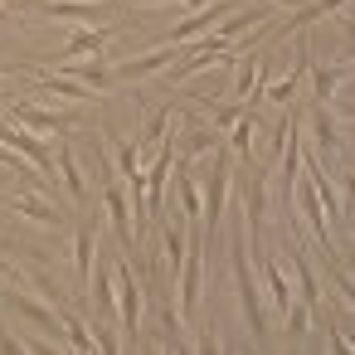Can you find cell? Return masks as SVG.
I'll use <instances>...</instances> for the list:
<instances>
[{"mask_svg": "<svg viewBox=\"0 0 355 355\" xmlns=\"http://www.w3.org/2000/svg\"><path fill=\"white\" fill-rule=\"evenodd\" d=\"M59 171H64V185H69V200L73 205H88V185H83V171H78V156L64 146L59 151Z\"/></svg>", "mask_w": 355, "mask_h": 355, "instance_id": "44dd1931", "label": "cell"}, {"mask_svg": "<svg viewBox=\"0 0 355 355\" xmlns=\"http://www.w3.org/2000/svg\"><path fill=\"white\" fill-rule=\"evenodd\" d=\"M6 302H10L15 311H25L35 326H44V331H54V336H59V306H54V302L44 306V302H35V297H30V292H20V287H10V292H6Z\"/></svg>", "mask_w": 355, "mask_h": 355, "instance_id": "4fadbf2b", "label": "cell"}, {"mask_svg": "<svg viewBox=\"0 0 355 355\" xmlns=\"http://www.w3.org/2000/svg\"><path fill=\"white\" fill-rule=\"evenodd\" d=\"M93 258H98V229L93 224H78V234H73V272H78L83 287L93 277Z\"/></svg>", "mask_w": 355, "mask_h": 355, "instance_id": "9a60e30c", "label": "cell"}, {"mask_svg": "<svg viewBox=\"0 0 355 355\" xmlns=\"http://www.w3.org/2000/svg\"><path fill=\"white\" fill-rule=\"evenodd\" d=\"M103 195H107V219H112V229H117L122 248H132V243H137V229H132V200H127V185L107 180V185H103Z\"/></svg>", "mask_w": 355, "mask_h": 355, "instance_id": "ba28073f", "label": "cell"}, {"mask_svg": "<svg viewBox=\"0 0 355 355\" xmlns=\"http://www.w3.org/2000/svg\"><path fill=\"white\" fill-rule=\"evenodd\" d=\"M277 6H287V10H297V6H302V0H277Z\"/></svg>", "mask_w": 355, "mask_h": 355, "instance_id": "83f0119b", "label": "cell"}, {"mask_svg": "<svg viewBox=\"0 0 355 355\" xmlns=\"http://www.w3.org/2000/svg\"><path fill=\"white\" fill-rule=\"evenodd\" d=\"M224 200H229V151H219V161H214V171H209V195H205V214H209V219H200L205 239L214 234V224H219V214H224Z\"/></svg>", "mask_w": 355, "mask_h": 355, "instance_id": "8992f818", "label": "cell"}, {"mask_svg": "<svg viewBox=\"0 0 355 355\" xmlns=\"http://www.w3.org/2000/svg\"><path fill=\"white\" fill-rule=\"evenodd\" d=\"M127 6H171V0H127Z\"/></svg>", "mask_w": 355, "mask_h": 355, "instance_id": "4316f807", "label": "cell"}, {"mask_svg": "<svg viewBox=\"0 0 355 355\" xmlns=\"http://www.w3.org/2000/svg\"><path fill=\"white\" fill-rule=\"evenodd\" d=\"M35 88L49 93V98H69V103H88V98H93L88 83H78V78H54V73H44V69H35Z\"/></svg>", "mask_w": 355, "mask_h": 355, "instance_id": "5bb4252c", "label": "cell"}, {"mask_svg": "<svg viewBox=\"0 0 355 355\" xmlns=\"http://www.w3.org/2000/svg\"><path fill=\"white\" fill-rule=\"evenodd\" d=\"M311 69V40L302 35V44H297V69L287 73V78H277V83H268V88H258L253 98H268L272 107H287L292 98H297V83H302V73Z\"/></svg>", "mask_w": 355, "mask_h": 355, "instance_id": "5b68a950", "label": "cell"}, {"mask_svg": "<svg viewBox=\"0 0 355 355\" xmlns=\"http://www.w3.org/2000/svg\"><path fill=\"white\" fill-rule=\"evenodd\" d=\"M248 219H239V239H234V277H239V306H243V321L253 331L258 345H268V316H263V302H258V282L248 272Z\"/></svg>", "mask_w": 355, "mask_h": 355, "instance_id": "6da1fadb", "label": "cell"}, {"mask_svg": "<svg viewBox=\"0 0 355 355\" xmlns=\"http://www.w3.org/2000/svg\"><path fill=\"white\" fill-rule=\"evenodd\" d=\"M297 166L306 171V180H311V190H316V200H321V205L331 209V219H336V224L345 229V219H350V205H345V195H340V185H336V180L326 175V166H321L316 156H311V161H297Z\"/></svg>", "mask_w": 355, "mask_h": 355, "instance_id": "3957f363", "label": "cell"}, {"mask_svg": "<svg viewBox=\"0 0 355 355\" xmlns=\"http://www.w3.org/2000/svg\"><path fill=\"white\" fill-rule=\"evenodd\" d=\"M0 141L6 146H15L35 171H54V161H49V151H44V141H40V132H25V127H10V122H0Z\"/></svg>", "mask_w": 355, "mask_h": 355, "instance_id": "52a82bcc", "label": "cell"}, {"mask_svg": "<svg viewBox=\"0 0 355 355\" xmlns=\"http://www.w3.org/2000/svg\"><path fill=\"white\" fill-rule=\"evenodd\" d=\"M107 40H112V25H83V30H73V40H69V44H64V54H54V59L103 54V49H107Z\"/></svg>", "mask_w": 355, "mask_h": 355, "instance_id": "8fae6325", "label": "cell"}, {"mask_svg": "<svg viewBox=\"0 0 355 355\" xmlns=\"http://www.w3.org/2000/svg\"><path fill=\"white\" fill-rule=\"evenodd\" d=\"M297 209H302V219L311 224V234H316V243L336 258V248H331V224H326V209H321V200H316V190H311V180H302V190H297Z\"/></svg>", "mask_w": 355, "mask_h": 355, "instance_id": "30bf717a", "label": "cell"}, {"mask_svg": "<svg viewBox=\"0 0 355 355\" xmlns=\"http://www.w3.org/2000/svg\"><path fill=\"white\" fill-rule=\"evenodd\" d=\"M0 277H15V263H6V258H0Z\"/></svg>", "mask_w": 355, "mask_h": 355, "instance_id": "484cf974", "label": "cell"}, {"mask_svg": "<svg viewBox=\"0 0 355 355\" xmlns=\"http://www.w3.org/2000/svg\"><path fill=\"white\" fill-rule=\"evenodd\" d=\"M73 78H78V83H88L93 93H107V88H112V69L103 64V54H93L88 64H73Z\"/></svg>", "mask_w": 355, "mask_h": 355, "instance_id": "ffe728a7", "label": "cell"}, {"mask_svg": "<svg viewBox=\"0 0 355 355\" xmlns=\"http://www.w3.org/2000/svg\"><path fill=\"white\" fill-rule=\"evenodd\" d=\"M311 127H316V146H321V156L331 161V156L345 146V137H340L336 122H331V103H316V107H311Z\"/></svg>", "mask_w": 355, "mask_h": 355, "instance_id": "2e32d148", "label": "cell"}, {"mask_svg": "<svg viewBox=\"0 0 355 355\" xmlns=\"http://www.w3.org/2000/svg\"><path fill=\"white\" fill-rule=\"evenodd\" d=\"M117 171H122V175L141 171V166H137V141H132V146H117Z\"/></svg>", "mask_w": 355, "mask_h": 355, "instance_id": "d4e9b609", "label": "cell"}, {"mask_svg": "<svg viewBox=\"0 0 355 355\" xmlns=\"http://www.w3.org/2000/svg\"><path fill=\"white\" fill-rule=\"evenodd\" d=\"M350 78V64H336V69H316V78H311V93H316V103H331L336 98V88Z\"/></svg>", "mask_w": 355, "mask_h": 355, "instance_id": "603a6c76", "label": "cell"}, {"mask_svg": "<svg viewBox=\"0 0 355 355\" xmlns=\"http://www.w3.org/2000/svg\"><path fill=\"white\" fill-rule=\"evenodd\" d=\"M10 205H15V209H20V214H30V219H35V224H54V229H59V224H64V209H59V205H54V200H40V195H15V200H10Z\"/></svg>", "mask_w": 355, "mask_h": 355, "instance_id": "ac0fdd59", "label": "cell"}, {"mask_svg": "<svg viewBox=\"0 0 355 355\" xmlns=\"http://www.w3.org/2000/svg\"><path fill=\"white\" fill-rule=\"evenodd\" d=\"M180 171V205H185V224L190 229H200V219H205V200H200V185H195V175L185 171V166H175Z\"/></svg>", "mask_w": 355, "mask_h": 355, "instance_id": "d6986e66", "label": "cell"}, {"mask_svg": "<svg viewBox=\"0 0 355 355\" xmlns=\"http://www.w3.org/2000/svg\"><path fill=\"white\" fill-rule=\"evenodd\" d=\"M214 141H219V127H214V122H190V127H185V141H180V151H175V166H190L195 156L214 151Z\"/></svg>", "mask_w": 355, "mask_h": 355, "instance_id": "7c38bea8", "label": "cell"}, {"mask_svg": "<svg viewBox=\"0 0 355 355\" xmlns=\"http://www.w3.org/2000/svg\"><path fill=\"white\" fill-rule=\"evenodd\" d=\"M49 20H73V25H98L112 15V0H44Z\"/></svg>", "mask_w": 355, "mask_h": 355, "instance_id": "277c9868", "label": "cell"}, {"mask_svg": "<svg viewBox=\"0 0 355 355\" xmlns=\"http://www.w3.org/2000/svg\"><path fill=\"white\" fill-rule=\"evenodd\" d=\"M112 292H117V311H122V331H127L122 345H137V326H141V287H137V277H132L127 263H117Z\"/></svg>", "mask_w": 355, "mask_h": 355, "instance_id": "7a4b0ae2", "label": "cell"}, {"mask_svg": "<svg viewBox=\"0 0 355 355\" xmlns=\"http://www.w3.org/2000/svg\"><path fill=\"white\" fill-rule=\"evenodd\" d=\"M224 132H229V146H234V156H239V161H248V151H253V132H258V117H253V107H243V112H239V117H234Z\"/></svg>", "mask_w": 355, "mask_h": 355, "instance_id": "e0dca14e", "label": "cell"}, {"mask_svg": "<svg viewBox=\"0 0 355 355\" xmlns=\"http://www.w3.org/2000/svg\"><path fill=\"white\" fill-rule=\"evenodd\" d=\"M15 122L20 127H40V132H69L78 122V112H54V107H35V103H15Z\"/></svg>", "mask_w": 355, "mask_h": 355, "instance_id": "9c48e42d", "label": "cell"}, {"mask_svg": "<svg viewBox=\"0 0 355 355\" xmlns=\"http://www.w3.org/2000/svg\"><path fill=\"white\" fill-rule=\"evenodd\" d=\"M263 277H268V292H272V302H277V311H282V306L297 297L292 282H287V268H282L277 258H263Z\"/></svg>", "mask_w": 355, "mask_h": 355, "instance_id": "7402d4cb", "label": "cell"}, {"mask_svg": "<svg viewBox=\"0 0 355 355\" xmlns=\"http://www.w3.org/2000/svg\"><path fill=\"white\" fill-rule=\"evenodd\" d=\"M292 263H297V287H302V302H306V306H316V302H321V287H316V272H311L306 253H292Z\"/></svg>", "mask_w": 355, "mask_h": 355, "instance_id": "cb8c5ba5", "label": "cell"}]
</instances>
